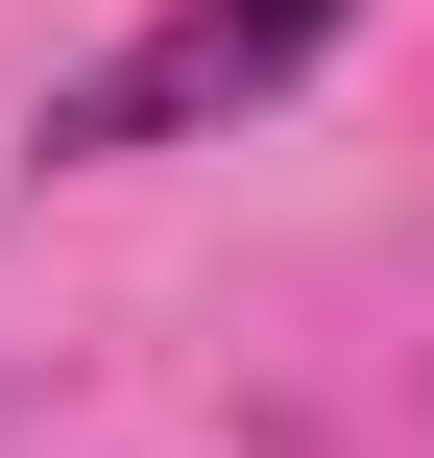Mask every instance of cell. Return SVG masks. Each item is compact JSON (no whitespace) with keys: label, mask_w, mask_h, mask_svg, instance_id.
Segmentation results:
<instances>
[{"label":"cell","mask_w":434,"mask_h":458,"mask_svg":"<svg viewBox=\"0 0 434 458\" xmlns=\"http://www.w3.org/2000/svg\"><path fill=\"white\" fill-rule=\"evenodd\" d=\"M338 24H362V0H145V24L48 97V145H72V169H121V145H217V121H242V97H290Z\"/></svg>","instance_id":"6da1fadb"}]
</instances>
